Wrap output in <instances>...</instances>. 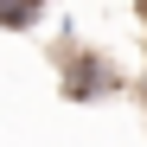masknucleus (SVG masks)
<instances>
[{
	"mask_svg": "<svg viewBox=\"0 0 147 147\" xmlns=\"http://www.w3.org/2000/svg\"><path fill=\"white\" fill-rule=\"evenodd\" d=\"M58 83L70 102H102V96H121L128 77H121V64L109 51H64L58 58Z\"/></svg>",
	"mask_w": 147,
	"mask_h": 147,
	"instance_id": "nucleus-1",
	"label": "nucleus"
},
{
	"mask_svg": "<svg viewBox=\"0 0 147 147\" xmlns=\"http://www.w3.org/2000/svg\"><path fill=\"white\" fill-rule=\"evenodd\" d=\"M45 19V0H0V32H32Z\"/></svg>",
	"mask_w": 147,
	"mask_h": 147,
	"instance_id": "nucleus-2",
	"label": "nucleus"
}]
</instances>
